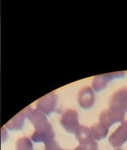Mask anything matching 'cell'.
<instances>
[{"label": "cell", "instance_id": "16", "mask_svg": "<svg viewBox=\"0 0 127 150\" xmlns=\"http://www.w3.org/2000/svg\"><path fill=\"white\" fill-rule=\"evenodd\" d=\"M115 150H122V149H115Z\"/></svg>", "mask_w": 127, "mask_h": 150}, {"label": "cell", "instance_id": "11", "mask_svg": "<svg viewBox=\"0 0 127 150\" xmlns=\"http://www.w3.org/2000/svg\"><path fill=\"white\" fill-rule=\"evenodd\" d=\"M75 135H76V139L78 141L79 144L80 143H85L88 142L91 140H94L92 138V134H91V131L88 127L79 125V127L75 132Z\"/></svg>", "mask_w": 127, "mask_h": 150}, {"label": "cell", "instance_id": "12", "mask_svg": "<svg viewBox=\"0 0 127 150\" xmlns=\"http://www.w3.org/2000/svg\"><path fill=\"white\" fill-rule=\"evenodd\" d=\"M16 149L17 150H33V145L31 141L26 137L24 136L19 138L16 142Z\"/></svg>", "mask_w": 127, "mask_h": 150}, {"label": "cell", "instance_id": "8", "mask_svg": "<svg viewBox=\"0 0 127 150\" xmlns=\"http://www.w3.org/2000/svg\"><path fill=\"white\" fill-rule=\"evenodd\" d=\"M99 121L101 123L106 125V127L110 128L116 122H123L124 119L120 115H118V114L113 112L111 109L107 108L101 112V114L99 115Z\"/></svg>", "mask_w": 127, "mask_h": 150}, {"label": "cell", "instance_id": "6", "mask_svg": "<svg viewBox=\"0 0 127 150\" xmlns=\"http://www.w3.org/2000/svg\"><path fill=\"white\" fill-rule=\"evenodd\" d=\"M127 141V124L122 122V124L116 129L109 138L110 144L115 148L119 149Z\"/></svg>", "mask_w": 127, "mask_h": 150}, {"label": "cell", "instance_id": "14", "mask_svg": "<svg viewBox=\"0 0 127 150\" xmlns=\"http://www.w3.org/2000/svg\"><path fill=\"white\" fill-rule=\"evenodd\" d=\"M44 150H64L60 148V146L58 144V142L54 140H51L50 142H47L44 143Z\"/></svg>", "mask_w": 127, "mask_h": 150}, {"label": "cell", "instance_id": "7", "mask_svg": "<svg viewBox=\"0 0 127 150\" xmlns=\"http://www.w3.org/2000/svg\"><path fill=\"white\" fill-rule=\"evenodd\" d=\"M78 102L80 107L83 108L88 109L92 108L95 102V95L94 91L91 87L86 86L81 88V90L78 93Z\"/></svg>", "mask_w": 127, "mask_h": 150}, {"label": "cell", "instance_id": "4", "mask_svg": "<svg viewBox=\"0 0 127 150\" xmlns=\"http://www.w3.org/2000/svg\"><path fill=\"white\" fill-rule=\"evenodd\" d=\"M126 75V71H120V72H114V73H107L96 76L93 78L92 81V88L96 92H99L106 88L108 83L116 79V78H121L124 77Z\"/></svg>", "mask_w": 127, "mask_h": 150}, {"label": "cell", "instance_id": "9", "mask_svg": "<svg viewBox=\"0 0 127 150\" xmlns=\"http://www.w3.org/2000/svg\"><path fill=\"white\" fill-rule=\"evenodd\" d=\"M25 118H26L25 114H24V111L23 110L21 112H19L17 115H15L12 119H11L5 124L4 127L11 131L12 130H21L24 128Z\"/></svg>", "mask_w": 127, "mask_h": 150}, {"label": "cell", "instance_id": "1", "mask_svg": "<svg viewBox=\"0 0 127 150\" xmlns=\"http://www.w3.org/2000/svg\"><path fill=\"white\" fill-rule=\"evenodd\" d=\"M25 117L31 122L35 128V131L31 134V141L36 143L44 142L46 143L51 140H54L55 133L51 125L48 122L45 115L39 111L37 108L33 109L31 106L24 109Z\"/></svg>", "mask_w": 127, "mask_h": 150}, {"label": "cell", "instance_id": "15", "mask_svg": "<svg viewBox=\"0 0 127 150\" xmlns=\"http://www.w3.org/2000/svg\"><path fill=\"white\" fill-rule=\"evenodd\" d=\"M125 122V123H126V124H127V122Z\"/></svg>", "mask_w": 127, "mask_h": 150}, {"label": "cell", "instance_id": "3", "mask_svg": "<svg viewBox=\"0 0 127 150\" xmlns=\"http://www.w3.org/2000/svg\"><path fill=\"white\" fill-rule=\"evenodd\" d=\"M57 103L58 96L54 92H51L38 100L36 103V108L44 115H49L55 111Z\"/></svg>", "mask_w": 127, "mask_h": 150}, {"label": "cell", "instance_id": "13", "mask_svg": "<svg viewBox=\"0 0 127 150\" xmlns=\"http://www.w3.org/2000/svg\"><path fill=\"white\" fill-rule=\"evenodd\" d=\"M74 150H98V143L95 140H91L88 142L80 143Z\"/></svg>", "mask_w": 127, "mask_h": 150}, {"label": "cell", "instance_id": "5", "mask_svg": "<svg viewBox=\"0 0 127 150\" xmlns=\"http://www.w3.org/2000/svg\"><path fill=\"white\" fill-rule=\"evenodd\" d=\"M60 123L63 129L68 133L75 134L76 130L79 127L78 124V113L74 109H68L66 110L61 117Z\"/></svg>", "mask_w": 127, "mask_h": 150}, {"label": "cell", "instance_id": "2", "mask_svg": "<svg viewBox=\"0 0 127 150\" xmlns=\"http://www.w3.org/2000/svg\"><path fill=\"white\" fill-rule=\"evenodd\" d=\"M109 106L110 109L124 119V122H127V87L118 89L111 96Z\"/></svg>", "mask_w": 127, "mask_h": 150}, {"label": "cell", "instance_id": "10", "mask_svg": "<svg viewBox=\"0 0 127 150\" xmlns=\"http://www.w3.org/2000/svg\"><path fill=\"white\" fill-rule=\"evenodd\" d=\"M91 134H92V138L95 141H100L103 140L106 137V135L108 134L109 132V128L106 127V125H104L103 123H101L100 122L94 124L91 128Z\"/></svg>", "mask_w": 127, "mask_h": 150}]
</instances>
